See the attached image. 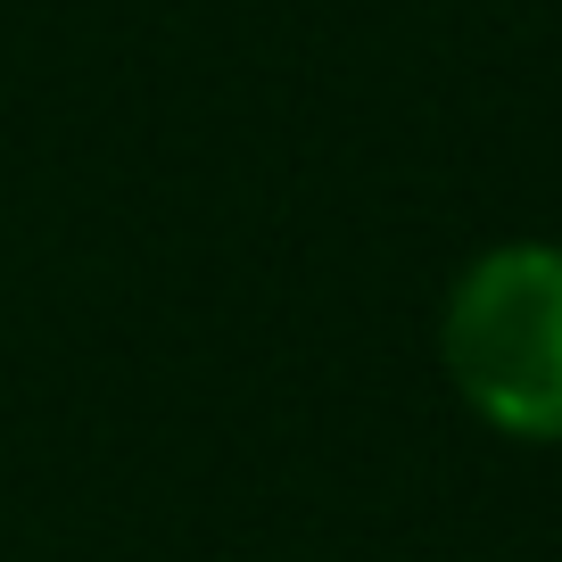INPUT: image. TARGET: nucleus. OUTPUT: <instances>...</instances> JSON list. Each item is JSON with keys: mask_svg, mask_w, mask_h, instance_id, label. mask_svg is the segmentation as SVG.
I'll list each match as a JSON object with an SVG mask.
<instances>
[{"mask_svg": "<svg viewBox=\"0 0 562 562\" xmlns=\"http://www.w3.org/2000/svg\"><path fill=\"white\" fill-rule=\"evenodd\" d=\"M439 364L496 439L562 447V240H496L447 281Z\"/></svg>", "mask_w": 562, "mask_h": 562, "instance_id": "1", "label": "nucleus"}]
</instances>
